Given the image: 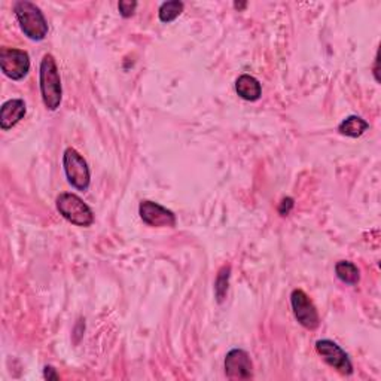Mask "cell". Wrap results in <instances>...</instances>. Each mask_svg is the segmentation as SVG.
<instances>
[{"mask_svg":"<svg viewBox=\"0 0 381 381\" xmlns=\"http://www.w3.org/2000/svg\"><path fill=\"white\" fill-rule=\"evenodd\" d=\"M39 87L42 102L48 110H57L63 100L61 77L52 54H45L39 67Z\"/></svg>","mask_w":381,"mask_h":381,"instance_id":"obj_1","label":"cell"},{"mask_svg":"<svg viewBox=\"0 0 381 381\" xmlns=\"http://www.w3.org/2000/svg\"><path fill=\"white\" fill-rule=\"evenodd\" d=\"M14 13L21 31L35 42H40L48 35V21L39 6L29 0H20L14 3Z\"/></svg>","mask_w":381,"mask_h":381,"instance_id":"obj_2","label":"cell"},{"mask_svg":"<svg viewBox=\"0 0 381 381\" xmlns=\"http://www.w3.org/2000/svg\"><path fill=\"white\" fill-rule=\"evenodd\" d=\"M55 204H57L60 215L76 227L88 228L94 223V213L91 207L84 203V200L76 194L63 193L57 197Z\"/></svg>","mask_w":381,"mask_h":381,"instance_id":"obj_3","label":"cell"},{"mask_svg":"<svg viewBox=\"0 0 381 381\" xmlns=\"http://www.w3.org/2000/svg\"><path fill=\"white\" fill-rule=\"evenodd\" d=\"M63 167L69 182L77 190H87L91 184V173L84 156L75 148H67L63 154Z\"/></svg>","mask_w":381,"mask_h":381,"instance_id":"obj_4","label":"cell"},{"mask_svg":"<svg viewBox=\"0 0 381 381\" xmlns=\"http://www.w3.org/2000/svg\"><path fill=\"white\" fill-rule=\"evenodd\" d=\"M0 69L9 80H24L30 72L29 52L18 48H2L0 50Z\"/></svg>","mask_w":381,"mask_h":381,"instance_id":"obj_5","label":"cell"},{"mask_svg":"<svg viewBox=\"0 0 381 381\" xmlns=\"http://www.w3.org/2000/svg\"><path fill=\"white\" fill-rule=\"evenodd\" d=\"M290 306L294 316L301 327L308 331H316L320 324V318L316 306L313 304L310 297L302 289H294L290 294Z\"/></svg>","mask_w":381,"mask_h":381,"instance_id":"obj_6","label":"cell"},{"mask_svg":"<svg viewBox=\"0 0 381 381\" xmlns=\"http://www.w3.org/2000/svg\"><path fill=\"white\" fill-rule=\"evenodd\" d=\"M316 352L322 359L331 368L337 369L341 375H352L353 365L349 354H347L341 347L331 340H319L316 343Z\"/></svg>","mask_w":381,"mask_h":381,"instance_id":"obj_7","label":"cell"},{"mask_svg":"<svg viewBox=\"0 0 381 381\" xmlns=\"http://www.w3.org/2000/svg\"><path fill=\"white\" fill-rule=\"evenodd\" d=\"M139 215L147 225L154 228H174L177 222L172 210L149 200L142 201L139 206Z\"/></svg>","mask_w":381,"mask_h":381,"instance_id":"obj_8","label":"cell"},{"mask_svg":"<svg viewBox=\"0 0 381 381\" xmlns=\"http://www.w3.org/2000/svg\"><path fill=\"white\" fill-rule=\"evenodd\" d=\"M225 375L232 381L253 378V362L249 353L243 349H232L225 356Z\"/></svg>","mask_w":381,"mask_h":381,"instance_id":"obj_9","label":"cell"},{"mask_svg":"<svg viewBox=\"0 0 381 381\" xmlns=\"http://www.w3.org/2000/svg\"><path fill=\"white\" fill-rule=\"evenodd\" d=\"M27 114V107L24 100L10 98L0 107V127L3 131H8L15 127L21 119H24Z\"/></svg>","mask_w":381,"mask_h":381,"instance_id":"obj_10","label":"cell"},{"mask_svg":"<svg viewBox=\"0 0 381 381\" xmlns=\"http://www.w3.org/2000/svg\"><path fill=\"white\" fill-rule=\"evenodd\" d=\"M235 91L246 102H256L262 96V87L255 76L244 73L235 81Z\"/></svg>","mask_w":381,"mask_h":381,"instance_id":"obj_11","label":"cell"},{"mask_svg":"<svg viewBox=\"0 0 381 381\" xmlns=\"http://www.w3.org/2000/svg\"><path fill=\"white\" fill-rule=\"evenodd\" d=\"M368 128H369V124L364 118L357 115H350L338 126V133L343 134V136L357 139L361 137Z\"/></svg>","mask_w":381,"mask_h":381,"instance_id":"obj_12","label":"cell"},{"mask_svg":"<svg viewBox=\"0 0 381 381\" xmlns=\"http://www.w3.org/2000/svg\"><path fill=\"white\" fill-rule=\"evenodd\" d=\"M335 274L341 280L343 283L354 286L359 283L361 271L353 262L350 261H340L335 264Z\"/></svg>","mask_w":381,"mask_h":381,"instance_id":"obj_13","label":"cell"},{"mask_svg":"<svg viewBox=\"0 0 381 381\" xmlns=\"http://www.w3.org/2000/svg\"><path fill=\"white\" fill-rule=\"evenodd\" d=\"M184 9H185V5L184 2H181V0H169V2H164L158 9L160 21L169 24V22H173L184 13Z\"/></svg>","mask_w":381,"mask_h":381,"instance_id":"obj_14","label":"cell"},{"mask_svg":"<svg viewBox=\"0 0 381 381\" xmlns=\"http://www.w3.org/2000/svg\"><path fill=\"white\" fill-rule=\"evenodd\" d=\"M230 277H231V265L222 267L218 273L216 282H215V295H216V301L219 302V304H222V302L225 301V298H227Z\"/></svg>","mask_w":381,"mask_h":381,"instance_id":"obj_15","label":"cell"},{"mask_svg":"<svg viewBox=\"0 0 381 381\" xmlns=\"http://www.w3.org/2000/svg\"><path fill=\"white\" fill-rule=\"evenodd\" d=\"M136 8H137V2H131V0H121V2L118 3V9L122 18L133 17L134 13H136Z\"/></svg>","mask_w":381,"mask_h":381,"instance_id":"obj_16","label":"cell"},{"mask_svg":"<svg viewBox=\"0 0 381 381\" xmlns=\"http://www.w3.org/2000/svg\"><path fill=\"white\" fill-rule=\"evenodd\" d=\"M294 204H295V203H294V198H290V197L283 198V200H282V203L278 204V213H280V215H282V216L289 215L290 210L294 209Z\"/></svg>","mask_w":381,"mask_h":381,"instance_id":"obj_17","label":"cell"},{"mask_svg":"<svg viewBox=\"0 0 381 381\" xmlns=\"http://www.w3.org/2000/svg\"><path fill=\"white\" fill-rule=\"evenodd\" d=\"M43 377L47 380H59V374H57V371H55V368H52V366H45Z\"/></svg>","mask_w":381,"mask_h":381,"instance_id":"obj_18","label":"cell"},{"mask_svg":"<svg viewBox=\"0 0 381 381\" xmlns=\"http://www.w3.org/2000/svg\"><path fill=\"white\" fill-rule=\"evenodd\" d=\"M378 54H377V57H375V67H374V75H375V80H377V82H378V76H377V73H378Z\"/></svg>","mask_w":381,"mask_h":381,"instance_id":"obj_19","label":"cell"},{"mask_svg":"<svg viewBox=\"0 0 381 381\" xmlns=\"http://www.w3.org/2000/svg\"><path fill=\"white\" fill-rule=\"evenodd\" d=\"M234 8L235 9H243V8H246V3H234Z\"/></svg>","mask_w":381,"mask_h":381,"instance_id":"obj_20","label":"cell"}]
</instances>
